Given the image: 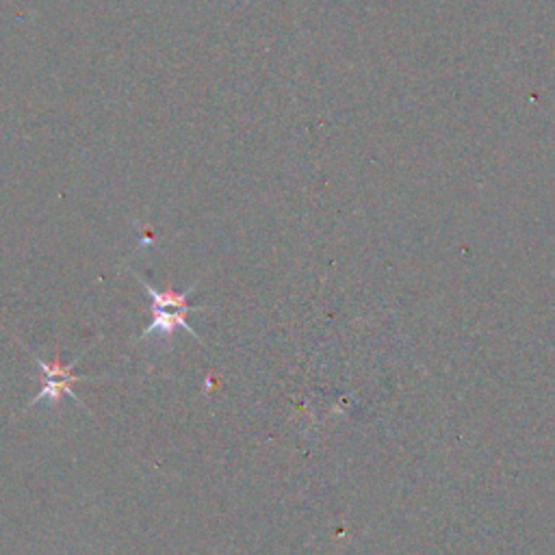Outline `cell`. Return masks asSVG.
Returning a JSON list of instances; mask_svg holds the SVG:
<instances>
[{
	"mask_svg": "<svg viewBox=\"0 0 555 555\" xmlns=\"http://www.w3.org/2000/svg\"><path fill=\"white\" fill-rule=\"evenodd\" d=\"M133 275L137 278V282L143 287V291L152 297V321H150V325L145 327V330L141 332V337H139V341H143L148 334H155V332H159L161 337H167V339H171V334H174V330L176 327H183L185 332H189L200 345H202V339L195 334V330L193 327L187 323V315L189 313H193V311H204V308H195V306H191L189 301H187V297L193 293V289H195V285H191L189 289H185V291H174V289H155L152 285H150L148 280H143V278L139 275V273H135L133 271Z\"/></svg>",
	"mask_w": 555,
	"mask_h": 555,
	"instance_id": "6da1fadb",
	"label": "cell"
},
{
	"mask_svg": "<svg viewBox=\"0 0 555 555\" xmlns=\"http://www.w3.org/2000/svg\"><path fill=\"white\" fill-rule=\"evenodd\" d=\"M33 360H35L37 367L41 369V391H39V395L29 403V408H33L35 403H39V401H50V403H53V406H55V403H57L63 395H70L74 401L79 403V406H81L83 410H87V406L81 401V397L72 391V386L77 384V382H89V380H93V377H83V375H79V373H74V367L79 365L81 356H79V358H74L70 365H63V363H61V356H57L53 363H46V360H41L37 354H33Z\"/></svg>",
	"mask_w": 555,
	"mask_h": 555,
	"instance_id": "7a4b0ae2",
	"label": "cell"
}]
</instances>
